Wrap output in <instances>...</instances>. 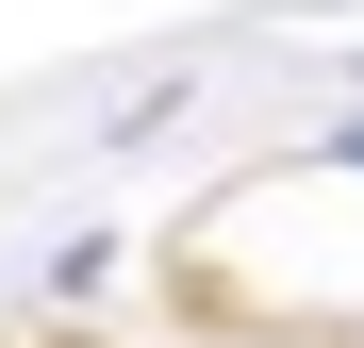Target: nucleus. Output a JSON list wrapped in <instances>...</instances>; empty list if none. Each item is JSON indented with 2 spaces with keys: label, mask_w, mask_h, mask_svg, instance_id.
I'll return each instance as SVG.
<instances>
[{
  "label": "nucleus",
  "mask_w": 364,
  "mask_h": 348,
  "mask_svg": "<svg viewBox=\"0 0 364 348\" xmlns=\"http://www.w3.org/2000/svg\"><path fill=\"white\" fill-rule=\"evenodd\" d=\"M348 166H364V133H348Z\"/></svg>",
  "instance_id": "f257e3e1"
}]
</instances>
